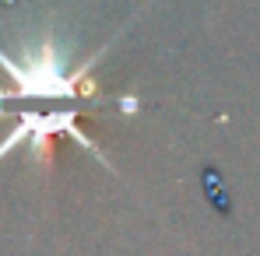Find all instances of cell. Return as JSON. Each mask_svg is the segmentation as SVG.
<instances>
[{"mask_svg": "<svg viewBox=\"0 0 260 256\" xmlns=\"http://www.w3.org/2000/svg\"><path fill=\"white\" fill-rule=\"evenodd\" d=\"M116 39H109L99 53H91L78 67L67 63V49L53 35H43L39 43H28L21 53H7L0 46V70L11 78V88H0V109L7 102H63V105H74L78 98L91 102V95H95L91 70Z\"/></svg>", "mask_w": 260, "mask_h": 256, "instance_id": "1", "label": "cell"}]
</instances>
